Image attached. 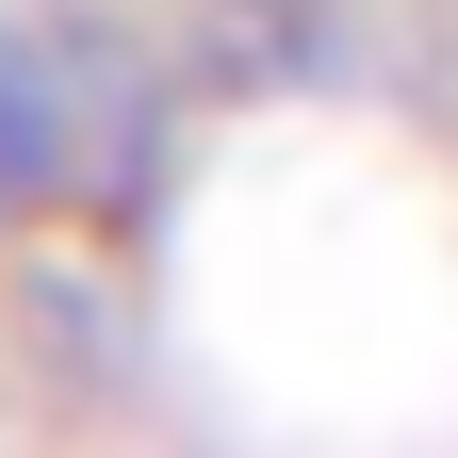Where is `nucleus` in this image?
<instances>
[{"label": "nucleus", "mask_w": 458, "mask_h": 458, "mask_svg": "<svg viewBox=\"0 0 458 458\" xmlns=\"http://www.w3.org/2000/svg\"><path fill=\"white\" fill-rule=\"evenodd\" d=\"M114 131H98V49L66 33H0V197H66L98 181Z\"/></svg>", "instance_id": "1"}]
</instances>
